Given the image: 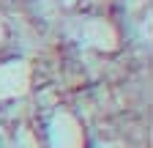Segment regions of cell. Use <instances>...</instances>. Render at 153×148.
<instances>
[{"instance_id":"obj_2","label":"cell","mask_w":153,"mask_h":148,"mask_svg":"<svg viewBox=\"0 0 153 148\" xmlns=\"http://www.w3.org/2000/svg\"><path fill=\"white\" fill-rule=\"evenodd\" d=\"M49 143H52V148H82L85 137H82L79 123L71 115L60 113V115H55V121L49 126Z\"/></svg>"},{"instance_id":"obj_1","label":"cell","mask_w":153,"mask_h":148,"mask_svg":"<svg viewBox=\"0 0 153 148\" xmlns=\"http://www.w3.org/2000/svg\"><path fill=\"white\" fill-rule=\"evenodd\" d=\"M30 82V69L25 61H11L0 66V99H14L22 96Z\"/></svg>"},{"instance_id":"obj_3","label":"cell","mask_w":153,"mask_h":148,"mask_svg":"<svg viewBox=\"0 0 153 148\" xmlns=\"http://www.w3.org/2000/svg\"><path fill=\"white\" fill-rule=\"evenodd\" d=\"M99 148H123V145H120V143H101Z\"/></svg>"}]
</instances>
